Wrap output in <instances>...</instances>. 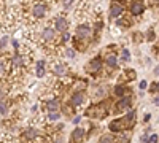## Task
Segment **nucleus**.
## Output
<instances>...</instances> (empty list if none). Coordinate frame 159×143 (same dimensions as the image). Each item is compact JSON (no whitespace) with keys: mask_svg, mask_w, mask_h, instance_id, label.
Instances as JSON below:
<instances>
[{"mask_svg":"<svg viewBox=\"0 0 159 143\" xmlns=\"http://www.w3.org/2000/svg\"><path fill=\"white\" fill-rule=\"evenodd\" d=\"M107 114H108L107 102H99V103H96V105L89 107L88 111H86V116H89V118H92V119H103Z\"/></svg>","mask_w":159,"mask_h":143,"instance_id":"nucleus-1","label":"nucleus"},{"mask_svg":"<svg viewBox=\"0 0 159 143\" xmlns=\"http://www.w3.org/2000/svg\"><path fill=\"white\" fill-rule=\"evenodd\" d=\"M48 13V2L46 0H34L32 5H30V16L38 21V19H43Z\"/></svg>","mask_w":159,"mask_h":143,"instance_id":"nucleus-2","label":"nucleus"},{"mask_svg":"<svg viewBox=\"0 0 159 143\" xmlns=\"http://www.w3.org/2000/svg\"><path fill=\"white\" fill-rule=\"evenodd\" d=\"M56 37H57V30L54 27H43L42 30H40V40H42V43H45V45L54 43Z\"/></svg>","mask_w":159,"mask_h":143,"instance_id":"nucleus-3","label":"nucleus"},{"mask_svg":"<svg viewBox=\"0 0 159 143\" xmlns=\"http://www.w3.org/2000/svg\"><path fill=\"white\" fill-rule=\"evenodd\" d=\"M94 30L91 29V25L89 24H80L78 27H76V30H75V35L76 37H80L81 40H84V42H89L92 37H94Z\"/></svg>","mask_w":159,"mask_h":143,"instance_id":"nucleus-4","label":"nucleus"},{"mask_svg":"<svg viewBox=\"0 0 159 143\" xmlns=\"http://www.w3.org/2000/svg\"><path fill=\"white\" fill-rule=\"evenodd\" d=\"M52 27H54L57 32L64 34V32H69L70 22H69V19L65 18L64 15H57L54 19H52Z\"/></svg>","mask_w":159,"mask_h":143,"instance_id":"nucleus-5","label":"nucleus"},{"mask_svg":"<svg viewBox=\"0 0 159 143\" xmlns=\"http://www.w3.org/2000/svg\"><path fill=\"white\" fill-rule=\"evenodd\" d=\"M103 64H105V60H103L100 56H97V57H94V59H91V60H89V64L86 65V70H88L89 73L97 75V73H100V72H102Z\"/></svg>","mask_w":159,"mask_h":143,"instance_id":"nucleus-6","label":"nucleus"},{"mask_svg":"<svg viewBox=\"0 0 159 143\" xmlns=\"http://www.w3.org/2000/svg\"><path fill=\"white\" fill-rule=\"evenodd\" d=\"M124 15V3L119 0H111L110 3V18H121Z\"/></svg>","mask_w":159,"mask_h":143,"instance_id":"nucleus-7","label":"nucleus"},{"mask_svg":"<svg viewBox=\"0 0 159 143\" xmlns=\"http://www.w3.org/2000/svg\"><path fill=\"white\" fill-rule=\"evenodd\" d=\"M145 3L142 2V0H132L130 5H129V13H130V16H142L143 15V11H145Z\"/></svg>","mask_w":159,"mask_h":143,"instance_id":"nucleus-8","label":"nucleus"},{"mask_svg":"<svg viewBox=\"0 0 159 143\" xmlns=\"http://www.w3.org/2000/svg\"><path fill=\"white\" fill-rule=\"evenodd\" d=\"M108 131H110V132H115V134H119V132H123V131H127L124 119H123V118H118V119L111 121V123L108 124Z\"/></svg>","mask_w":159,"mask_h":143,"instance_id":"nucleus-9","label":"nucleus"},{"mask_svg":"<svg viewBox=\"0 0 159 143\" xmlns=\"http://www.w3.org/2000/svg\"><path fill=\"white\" fill-rule=\"evenodd\" d=\"M84 102H86V94L83 92V91H75V92L72 94V97H70L72 107H81Z\"/></svg>","mask_w":159,"mask_h":143,"instance_id":"nucleus-10","label":"nucleus"},{"mask_svg":"<svg viewBox=\"0 0 159 143\" xmlns=\"http://www.w3.org/2000/svg\"><path fill=\"white\" fill-rule=\"evenodd\" d=\"M84 138H86V131H84L83 127L73 129V132H72V135H70L72 143H84Z\"/></svg>","mask_w":159,"mask_h":143,"instance_id":"nucleus-11","label":"nucleus"},{"mask_svg":"<svg viewBox=\"0 0 159 143\" xmlns=\"http://www.w3.org/2000/svg\"><path fill=\"white\" fill-rule=\"evenodd\" d=\"M130 103H132V97L127 94L124 96L123 99H119V102L115 105V110L113 111H121V110H130Z\"/></svg>","mask_w":159,"mask_h":143,"instance_id":"nucleus-12","label":"nucleus"},{"mask_svg":"<svg viewBox=\"0 0 159 143\" xmlns=\"http://www.w3.org/2000/svg\"><path fill=\"white\" fill-rule=\"evenodd\" d=\"M52 73H54L56 76H59V78H62V76H65L69 73V67L62 62H54L52 64Z\"/></svg>","mask_w":159,"mask_h":143,"instance_id":"nucleus-13","label":"nucleus"},{"mask_svg":"<svg viewBox=\"0 0 159 143\" xmlns=\"http://www.w3.org/2000/svg\"><path fill=\"white\" fill-rule=\"evenodd\" d=\"M45 107L48 111H59L61 110V100L57 97H51L45 102Z\"/></svg>","mask_w":159,"mask_h":143,"instance_id":"nucleus-14","label":"nucleus"},{"mask_svg":"<svg viewBox=\"0 0 159 143\" xmlns=\"http://www.w3.org/2000/svg\"><path fill=\"white\" fill-rule=\"evenodd\" d=\"M135 118H137V114H135V110H129L124 116H123V119L126 123V127L130 129V127H134L135 126Z\"/></svg>","mask_w":159,"mask_h":143,"instance_id":"nucleus-15","label":"nucleus"},{"mask_svg":"<svg viewBox=\"0 0 159 143\" xmlns=\"http://www.w3.org/2000/svg\"><path fill=\"white\" fill-rule=\"evenodd\" d=\"M105 65H107V69H118V57L115 53H108L107 56H105Z\"/></svg>","mask_w":159,"mask_h":143,"instance_id":"nucleus-16","label":"nucleus"},{"mask_svg":"<svg viewBox=\"0 0 159 143\" xmlns=\"http://www.w3.org/2000/svg\"><path fill=\"white\" fill-rule=\"evenodd\" d=\"M113 94H115V97H118V99H123L124 96H127V87H126V84H124V83H118V84H115V87H113Z\"/></svg>","mask_w":159,"mask_h":143,"instance_id":"nucleus-17","label":"nucleus"},{"mask_svg":"<svg viewBox=\"0 0 159 143\" xmlns=\"http://www.w3.org/2000/svg\"><path fill=\"white\" fill-rule=\"evenodd\" d=\"M108 96V86L107 84H99L94 89V99H105Z\"/></svg>","mask_w":159,"mask_h":143,"instance_id":"nucleus-18","label":"nucleus"},{"mask_svg":"<svg viewBox=\"0 0 159 143\" xmlns=\"http://www.w3.org/2000/svg\"><path fill=\"white\" fill-rule=\"evenodd\" d=\"M72 42H73V46H75L76 51H86V49H88V42L81 40V38L76 37V35L72 38Z\"/></svg>","mask_w":159,"mask_h":143,"instance_id":"nucleus-19","label":"nucleus"},{"mask_svg":"<svg viewBox=\"0 0 159 143\" xmlns=\"http://www.w3.org/2000/svg\"><path fill=\"white\" fill-rule=\"evenodd\" d=\"M37 137H38V131H37V129H34V127H29V129H25V131L22 132V138L29 140V141L37 140Z\"/></svg>","mask_w":159,"mask_h":143,"instance_id":"nucleus-20","label":"nucleus"},{"mask_svg":"<svg viewBox=\"0 0 159 143\" xmlns=\"http://www.w3.org/2000/svg\"><path fill=\"white\" fill-rule=\"evenodd\" d=\"M45 70H46V62H45L43 59H40V60L37 62V70H35V72H37V76H38V78H43L45 73H46Z\"/></svg>","mask_w":159,"mask_h":143,"instance_id":"nucleus-21","label":"nucleus"},{"mask_svg":"<svg viewBox=\"0 0 159 143\" xmlns=\"http://www.w3.org/2000/svg\"><path fill=\"white\" fill-rule=\"evenodd\" d=\"M118 141H119V143H129V141H130V135H129L126 131L119 132V134H118Z\"/></svg>","mask_w":159,"mask_h":143,"instance_id":"nucleus-22","label":"nucleus"},{"mask_svg":"<svg viewBox=\"0 0 159 143\" xmlns=\"http://www.w3.org/2000/svg\"><path fill=\"white\" fill-rule=\"evenodd\" d=\"M64 54H65V57H67V59H73V57L76 56V49L72 48V46H69V48H65Z\"/></svg>","mask_w":159,"mask_h":143,"instance_id":"nucleus-23","label":"nucleus"},{"mask_svg":"<svg viewBox=\"0 0 159 143\" xmlns=\"http://www.w3.org/2000/svg\"><path fill=\"white\" fill-rule=\"evenodd\" d=\"M118 25H123V27H129V25H130V18H118Z\"/></svg>","mask_w":159,"mask_h":143,"instance_id":"nucleus-24","label":"nucleus"},{"mask_svg":"<svg viewBox=\"0 0 159 143\" xmlns=\"http://www.w3.org/2000/svg\"><path fill=\"white\" fill-rule=\"evenodd\" d=\"M121 60H123V62H129V60H130V53H129L127 48H124V49L121 51Z\"/></svg>","mask_w":159,"mask_h":143,"instance_id":"nucleus-25","label":"nucleus"},{"mask_svg":"<svg viewBox=\"0 0 159 143\" xmlns=\"http://www.w3.org/2000/svg\"><path fill=\"white\" fill-rule=\"evenodd\" d=\"M61 118V113L59 111H48V119L49 121H57Z\"/></svg>","mask_w":159,"mask_h":143,"instance_id":"nucleus-26","label":"nucleus"},{"mask_svg":"<svg viewBox=\"0 0 159 143\" xmlns=\"http://www.w3.org/2000/svg\"><path fill=\"white\" fill-rule=\"evenodd\" d=\"M124 75H126V81L135 80V70H124Z\"/></svg>","mask_w":159,"mask_h":143,"instance_id":"nucleus-27","label":"nucleus"},{"mask_svg":"<svg viewBox=\"0 0 159 143\" xmlns=\"http://www.w3.org/2000/svg\"><path fill=\"white\" fill-rule=\"evenodd\" d=\"M99 143H115V137L113 135H103L99 140Z\"/></svg>","mask_w":159,"mask_h":143,"instance_id":"nucleus-28","label":"nucleus"},{"mask_svg":"<svg viewBox=\"0 0 159 143\" xmlns=\"http://www.w3.org/2000/svg\"><path fill=\"white\" fill-rule=\"evenodd\" d=\"M72 35H70V32H64V35H62V38H61V45H65L69 40H72Z\"/></svg>","mask_w":159,"mask_h":143,"instance_id":"nucleus-29","label":"nucleus"},{"mask_svg":"<svg viewBox=\"0 0 159 143\" xmlns=\"http://www.w3.org/2000/svg\"><path fill=\"white\" fill-rule=\"evenodd\" d=\"M7 43H8V37H7V34H2V46H0V49H2V53H5Z\"/></svg>","mask_w":159,"mask_h":143,"instance_id":"nucleus-30","label":"nucleus"},{"mask_svg":"<svg viewBox=\"0 0 159 143\" xmlns=\"http://www.w3.org/2000/svg\"><path fill=\"white\" fill-rule=\"evenodd\" d=\"M0 69H2V78H5V75H7V62H5V57H2V62H0Z\"/></svg>","mask_w":159,"mask_h":143,"instance_id":"nucleus-31","label":"nucleus"},{"mask_svg":"<svg viewBox=\"0 0 159 143\" xmlns=\"http://www.w3.org/2000/svg\"><path fill=\"white\" fill-rule=\"evenodd\" d=\"M0 113H2L3 118H5L7 113H8V107H7V102H5V99H2V110H0Z\"/></svg>","mask_w":159,"mask_h":143,"instance_id":"nucleus-32","label":"nucleus"},{"mask_svg":"<svg viewBox=\"0 0 159 143\" xmlns=\"http://www.w3.org/2000/svg\"><path fill=\"white\" fill-rule=\"evenodd\" d=\"M62 5L65 10H70V7L73 5V0H62Z\"/></svg>","mask_w":159,"mask_h":143,"instance_id":"nucleus-33","label":"nucleus"},{"mask_svg":"<svg viewBox=\"0 0 159 143\" xmlns=\"http://www.w3.org/2000/svg\"><path fill=\"white\" fill-rule=\"evenodd\" d=\"M52 143H64V137L59 135V134H56L54 138H52Z\"/></svg>","mask_w":159,"mask_h":143,"instance_id":"nucleus-34","label":"nucleus"},{"mask_svg":"<svg viewBox=\"0 0 159 143\" xmlns=\"http://www.w3.org/2000/svg\"><path fill=\"white\" fill-rule=\"evenodd\" d=\"M153 40H154V30L150 29L148 30V35H147V42H153Z\"/></svg>","mask_w":159,"mask_h":143,"instance_id":"nucleus-35","label":"nucleus"},{"mask_svg":"<svg viewBox=\"0 0 159 143\" xmlns=\"http://www.w3.org/2000/svg\"><path fill=\"white\" fill-rule=\"evenodd\" d=\"M11 45H13V48H15L16 51H19V42H18V40H13Z\"/></svg>","mask_w":159,"mask_h":143,"instance_id":"nucleus-36","label":"nucleus"},{"mask_svg":"<svg viewBox=\"0 0 159 143\" xmlns=\"http://www.w3.org/2000/svg\"><path fill=\"white\" fill-rule=\"evenodd\" d=\"M157 89H159V84H157V83H153V86L150 87V91H151V92H156Z\"/></svg>","mask_w":159,"mask_h":143,"instance_id":"nucleus-37","label":"nucleus"},{"mask_svg":"<svg viewBox=\"0 0 159 143\" xmlns=\"http://www.w3.org/2000/svg\"><path fill=\"white\" fill-rule=\"evenodd\" d=\"M147 87H148V83L147 81H145V80L140 81V89H147Z\"/></svg>","mask_w":159,"mask_h":143,"instance_id":"nucleus-38","label":"nucleus"},{"mask_svg":"<svg viewBox=\"0 0 159 143\" xmlns=\"http://www.w3.org/2000/svg\"><path fill=\"white\" fill-rule=\"evenodd\" d=\"M157 141V135H151L150 137V143H156Z\"/></svg>","mask_w":159,"mask_h":143,"instance_id":"nucleus-39","label":"nucleus"},{"mask_svg":"<svg viewBox=\"0 0 159 143\" xmlns=\"http://www.w3.org/2000/svg\"><path fill=\"white\" fill-rule=\"evenodd\" d=\"M80 121H81V116H76V118L73 119V124H78Z\"/></svg>","mask_w":159,"mask_h":143,"instance_id":"nucleus-40","label":"nucleus"},{"mask_svg":"<svg viewBox=\"0 0 159 143\" xmlns=\"http://www.w3.org/2000/svg\"><path fill=\"white\" fill-rule=\"evenodd\" d=\"M150 118H151L150 114H145V118H143V121H145V123H148V121H150Z\"/></svg>","mask_w":159,"mask_h":143,"instance_id":"nucleus-41","label":"nucleus"},{"mask_svg":"<svg viewBox=\"0 0 159 143\" xmlns=\"http://www.w3.org/2000/svg\"><path fill=\"white\" fill-rule=\"evenodd\" d=\"M154 73H156V75H159V65H156V67H154Z\"/></svg>","mask_w":159,"mask_h":143,"instance_id":"nucleus-42","label":"nucleus"},{"mask_svg":"<svg viewBox=\"0 0 159 143\" xmlns=\"http://www.w3.org/2000/svg\"><path fill=\"white\" fill-rule=\"evenodd\" d=\"M154 103H156V105H159V96H157V97L154 99Z\"/></svg>","mask_w":159,"mask_h":143,"instance_id":"nucleus-43","label":"nucleus"},{"mask_svg":"<svg viewBox=\"0 0 159 143\" xmlns=\"http://www.w3.org/2000/svg\"><path fill=\"white\" fill-rule=\"evenodd\" d=\"M157 84H159V83H157Z\"/></svg>","mask_w":159,"mask_h":143,"instance_id":"nucleus-44","label":"nucleus"}]
</instances>
